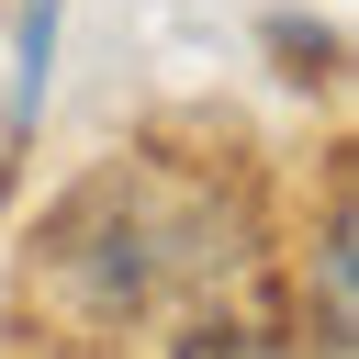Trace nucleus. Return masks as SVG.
<instances>
[{"mask_svg": "<svg viewBox=\"0 0 359 359\" xmlns=\"http://www.w3.org/2000/svg\"><path fill=\"white\" fill-rule=\"evenodd\" d=\"M348 337H359V247H348V213H337L325 247H314V348L348 359Z\"/></svg>", "mask_w": 359, "mask_h": 359, "instance_id": "1", "label": "nucleus"}, {"mask_svg": "<svg viewBox=\"0 0 359 359\" xmlns=\"http://www.w3.org/2000/svg\"><path fill=\"white\" fill-rule=\"evenodd\" d=\"M180 359H280V348H269V337H236V325H213V337H191Z\"/></svg>", "mask_w": 359, "mask_h": 359, "instance_id": "2", "label": "nucleus"}]
</instances>
